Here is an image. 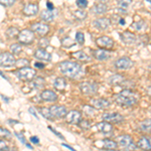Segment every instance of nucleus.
Returning a JSON list of instances; mask_svg holds the SVG:
<instances>
[{
    "instance_id": "43",
    "label": "nucleus",
    "mask_w": 151,
    "mask_h": 151,
    "mask_svg": "<svg viewBox=\"0 0 151 151\" xmlns=\"http://www.w3.org/2000/svg\"><path fill=\"white\" fill-rule=\"evenodd\" d=\"M38 43H40L41 48H45V47H48V45H50V40H48L47 37H42V38H40V40Z\"/></svg>"
},
{
    "instance_id": "13",
    "label": "nucleus",
    "mask_w": 151,
    "mask_h": 151,
    "mask_svg": "<svg viewBox=\"0 0 151 151\" xmlns=\"http://www.w3.org/2000/svg\"><path fill=\"white\" fill-rule=\"evenodd\" d=\"M82 120V114L79 111H70L65 115V121L69 124H79Z\"/></svg>"
},
{
    "instance_id": "57",
    "label": "nucleus",
    "mask_w": 151,
    "mask_h": 151,
    "mask_svg": "<svg viewBox=\"0 0 151 151\" xmlns=\"http://www.w3.org/2000/svg\"><path fill=\"white\" fill-rule=\"evenodd\" d=\"M0 76H1V77H2V78H3V79H5V80H7L6 76H5V75H4V74H3V73H2V72H0Z\"/></svg>"
},
{
    "instance_id": "20",
    "label": "nucleus",
    "mask_w": 151,
    "mask_h": 151,
    "mask_svg": "<svg viewBox=\"0 0 151 151\" xmlns=\"http://www.w3.org/2000/svg\"><path fill=\"white\" fill-rule=\"evenodd\" d=\"M40 98L43 101H48V102H55L58 99V96L55 92L50 91V90H45L40 94Z\"/></svg>"
},
{
    "instance_id": "32",
    "label": "nucleus",
    "mask_w": 151,
    "mask_h": 151,
    "mask_svg": "<svg viewBox=\"0 0 151 151\" xmlns=\"http://www.w3.org/2000/svg\"><path fill=\"white\" fill-rule=\"evenodd\" d=\"M62 45H63V47H73V45H75V41L70 37H69V36H65V37H64L62 40Z\"/></svg>"
},
{
    "instance_id": "35",
    "label": "nucleus",
    "mask_w": 151,
    "mask_h": 151,
    "mask_svg": "<svg viewBox=\"0 0 151 151\" xmlns=\"http://www.w3.org/2000/svg\"><path fill=\"white\" fill-rule=\"evenodd\" d=\"M117 2H118V5L121 9H127L132 0H117Z\"/></svg>"
},
{
    "instance_id": "60",
    "label": "nucleus",
    "mask_w": 151,
    "mask_h": 151,
    "mask_svg": "<svg viewBox=\"0 0 151 151\" xmlns=\"http://www.w3.org/2000/svg\"><path fill=\"white\" fill-rule=\"evenodd\" d=\"M146 1H147L148 3H150V7H151V0H146Z\"/></svg>"
},
{
    "instance_id": "28",
    "label": "nucleus",
    "mask_w": 151,
    "mask_h": 151,
    "mask_svg": "<svg viewBox=\"0 0 151 151\" xmlns=\"http://www.w3.org/2000/svg\"><path fill=\"white\" fill-rule=\"evenodd\" d=\"M139 129L142 132L151 134V119H147V120H144L143 122H141L139 124Z\"/></svg>"
},
{
    "instance_id": "16",
    "label": "nucleus",
    "mask_w": 151,
    "mask_h": 151,
    "mask_svg": "<svg viewBox=\"0 0 151 151\" xmlns=\"http://www.w3.org/2000/svg\"><path fill=\"white\" fill-rule=\"evenodd\" d=\"M91 105L93 107H95L96 109H106V108H108V107H110L111 102L108 101V100H106V99L98 98V99L92 100Z\"/></svg>"
},
{
    "instance_id": "38",
    "label": "nucleus",
    "mask_w": 151,
    "mask_h": 151,
    "mask_svg": "<svg viewBox=\"0 0 151 151\" xmlns=\"http://www.w3.org/2000/svg\"><path fill=\"white\" fill-rule=\"evenodd\" d=\"M78 125H79L82 129H84V130H89V129L91 128V123H90L88 120H86V119H84V120L82 119Z\"/></svg>"
},
{
    "instance_id": "49",
    "label": "nucleus",
    "mask_w": 151,
    "mask_h": 151,
    "mask_svg": "<svg viewBox=\"0 0 151 151\" xmlns=\"http://www.w3.org/2000/svg\"><path fill=\"white\" fill-rule=\"evenodd\" d=\"M48 129H50V130H52V132H53V133H55V135H57V136H58V137H60V139L65 140L64 136H63V135H60V133H58V131H55V129H52V127H48Z\"/></svg>"
},
{
    "instance_id": "4",
    "label": "nucleus",
    "mask_w": 151,
    "mask_h": 151,
    "mask_svg": "<svg viewBox=\"0 0 151 151\" xmlns=\"http://www.w3.org/2000/svg\"><path fill=\"white\" fill-rule=\"evenodd\" d=\"M80 90L84 95L87 96H93V95L97 94L99 90V86L97 83L93 82H84L80 84Z\"/></svg>"
},
{
    "instance_id": "53",
    "label": "nucleus",
    "mask_w": 151,
    "mask_h": 151,
    "mask_svg": "<svg viewBox=\"0 0 151 151\" xmlns=\"http://www.w3.org/2000/svg\"><path fill=\"white\" fill-rule=\"evenodd\" d=\"M147 94H148V96H150V97H151V86L148 87V89H147Z\"/></svg>"
},
{
    "instance_id": "27",
    "label": "nucleus",
    "mask_w": 151,
    "mask_h": 151,
    "mask_svg": "<svg viewBox=\"0 0 151 151\" xmlns=\"http://www.w3.org/2000/svg\"><path fill=\"white\" fill-rule=\"evenodd\" d=\"M45 81L42 79L41 77L35 78V79H32V82L30 83V87L33 88V89H42L45 87Z\"/></svg>"
},
{
    "instance_id": "34",
    "label": "nucleus",
    "mask_w": 151,
    "mask_h": 151,
    "mask_svg": "<svg viewBox=\"0 0 151 151\" xmlns=\"http://www.w3.org/2000/svg\"><path fill=\"white\" fill-rule=\"evenodd\" d=\"M10 50L14 55H19L21 52V50H22V47L20 45H18V43H13L10 47Z\"/></svg>"
},
{
    "instance_id": "21",
    "label": "nucleus",
    "mask_w": 151,
    "mask_h": 151,
    "mask_svg": "<svg viewBox=\"0 0 151 151\" xmlns=\"http://www.w3.org/2000/svg\"><path fill=\"white\" fill-rule=\"evenodd\" d=\"M109 84L113 85V86H119V85H122L124 82H125V78L124 76L122 75H119V74H116V75H113L109 78L108 80Z\"/></svg>"
},
{
    "instance_id": "37",
    "label": "nucleus",
    "mask_w": 151,
    "mask_h": 151,
    "mask_svg": "<svg viewBox=\"0 0 151 151\" xmlns=\"http://www.w3.org/2000/svg\"><path fill=\"white\" fill-rule=\"evenodd\" d=\"M19 35V31L17 30V28L15 27H10L9 29H7L6 31V35L9 37H15L16 35Z\"/></svg>"
},
{
    "instance_id": "40",
    "label": "nucleus",
    "mask_w": 151,
    "mask_h": 151,
    "mask_svg": "<svg viewBox=\"0 0 151 151\" xmlns=\"http://www.w3.org/2000/svg\"><path fill=\"white\" fill-rule=\"evenodd\" d=\"M84 113L86 114L87 116H91L93 115V114L95 113V107L93 106H84Z\"/></svg>"
},
{
    "instance_id": "41",
    "label": "nucleus",
    "mask_w": 151,
    "mask_h": 151,
    "mask_svg": "<svg viewBox=\"0 0 151 151\" xmlns=\"http://www.w3.org/2000/svg\"><path fill=\"white\" fill-rule=\"evenodd\" d=\"M76 41L79 45H83L85 42V35L83 32H77L76 33Z\"/></svg>"
},
{
    "instance_id": "50",
    "label": "nucleus",
    "mask_w": 151,
    "mask_h": 151,
    "mask_svg": "<svg viewBox=\"0 0 151 151\" xmlns=\"http://www.w3.org/2000/svg\"><path fill=\"white\" fill-rule=\"evenodd\" d=\"M29 113L32 114V115L35 116V118H37V119H38V117H37V115H36V113H35V110L33 108H29Z\"/></svg>"
},
{
    "instance_id": "47",
    "label": "nucleus",
    "mask_w": 151,
    "mask_h": 151,
    "mask_svg": "<svg viewBox=\"0 0 151 151\" xmlns=\"http://www.w3.org/2000/svg\"><path fill=\"white\" fill-rule=\"evenodd\" d=\"M15 136L23 143V144H26V140H25V138H24L23 135H21V134H19V133H15Z\"/></svg>"
},
{
    "instance_id": "6",
    "label": "nucleus",
    "mask_w": 151,
    "mask_h": 151,
    "mask_svg": "<svg viewBox=\"0 0 151 151\" xmlns=\"http://www.w3.org/2000/svg\"><path fill=\"white\" fill-rule=\"evenodd\" d=\"M35 32L31 29H24L22 31H19V35H17L19 42L23 45H29L35 40Z\"/></svg>"
},
{
    "instance_id": "23",
    "label": "nucleus",
    "mask_w": 151,
    "mask_h": 151,
    "mask_svg": "<svg viewBox=\"0 0 151 151\" xmlns=\"http://www.w3.org/2000/svg\"><path fill=\"white\" fill-rule=\"evenodd\" d=\"M107 10H108V7L105 3H99L94 5L91 8V12L94 14H97V15H100V14H104L106 13Z\"/></svg>"
},
{
    "instance_id": "10",
    "label": "nucleus",
    "mask_w": 151,
    "mask_h": 151,
    "mask_svg": "<svg viewBox=\"0 0 151 151\" xmlns=\"http://www.w3.org/2000/svg\"><path fill=\"white\" fill-rule=\"evenodd\" d=\"M96 43L98 47L101 48H104V50H109V48H112L114 47V40H112L109 36H100L96 40Z\"/></svg>"
},
{
    "instance_id": "7",
    "label": "nucleus",
    "mask_w": 151,
    "mask_h": 151,
    "mask_svg": "<svg viewBox=\"0 0 151 151\" xmlns=\"http://www.w3.org/2000/svg\"><path fill=\"white\" fill-rule=\"evenodd\" d=\"M16 64V60L14 55L9 52H2L0 53V65L4 68L13 67Z\"/></svg>"
},
{
    "instance_id": "22",
    "label": "nucleus",
    "mask_w": 151,
    "mask_h": 151,
    "mask_svg": "<svg viewBox=\"0 0 151 151\" xmlns=\"http://www.w3.org/2000/svg\"><path fill=\"white\" fill-rule=\"evenodd\" d=\"M35 57L37 60H50V53H48L45 48H40V50H36L35 52Z\"/></svg>"
},
{
    "instance_id": "11",
    "label": "nucleus",
    "mask_w": 151,
    "mask_h": 151,
    "mask_svg": "<svg viewBox=\"0 0 151 151\" xmlns=\"http://www.w3.org/2000/svg\"><path fill=\"white\" fill-rule=\"evenodd\" d=\"M30 29L33 32H35L36 35H38L40 36H45L47 33H48V31H50V26H48L47 24L37 22V23L32 24Z\"/></svg>"
},
{
    "instance_id": "1",
    "label": "nucleus",
    "mask_w": 151,
    "mask_h": 151,
    "mask_svg": "<svg viewBox=\"0 0 151 151\" xmlns=\"http://www.w3.org/2000/svg\"><path fill=\"white\" fill-rule=\"evenodd\" d=\"M58 68H60V73L65 77L73 80L81 79L85 74V70L82 68V65L75 62H69V60L62 62L58 65Z\"/></svg>"
},
{
    "instance_id": "51",
    "label": "nucleus",
    "mask_w": 151,
    "mask_h": 151,
    "mask_svg": "<svg viewBox=\"0 0 151 151\" xmlns=\"http://www.w3.org/2000/svg\"><path fill=\"white\" fill-rule=\"evenodd\" d=\"M47 9H50V10H53V8H55L52 2H47Z\"/></svg>"
},
{
    "instance_id": "52",
    "label": "nucleus",
    "mask_w": 151,
    "mask_h": 151,
    "mask_svg": "<svg viewBox=\"0 0 151 151\" xmlns=\"http://www.w3.org/2000/svg\"><path fill=\"white\" fill-rule=\"evenodd\" d=\"M35 68H38V69H43V68H45V65L40 64V63H35Z\"/></svg>"
},
{
    "instance_id": "25",
    "label": "nucleus",
    "mask_w": 151,
    "mask_h": 151,
    "mask_svg": "<svg viewBox=\"0 0 151 151\" xmlns=\"http://www.w3.org/2000/svg\"><path fill=\"white\" fill-rule=\"evenodd\" d=\"M55 14L52 10H50V9H47V10H42L40 13V18L45 21H52L53 18H55Z\"/></svg>"
},
{
    "instance_id": "15",
    "label": "nucleus",
    "mask_w": 151,
    "mask_h": 151,
    "mask_svg": "<svg viewBox=\"0 0 151 151\" xmlns=\"http://www.w3.org/2000/svg\"><path fill=\"white\" fill-rule=\"evenodd\" d=\"M97 128L101 133H103V135H110L113 132V126L111 125V123L104 121L97 124Z\"/></svg>"
},
{
    "instance_id": "44",
    "label": "nucleus",
    "mask_w": 151,
    "mask_h": 151,
    "mask_svg": "<svg viewBox=\"0 0 151 151\" xmlns=\"http://www.w3.org/2000/svg\"><path fill=\"white\" fill-rule=\"evenodd\" d=\"M88 5V0H77V6L79 8H86Z\"/></svg>"
},
{
    "instance_id": "58",
    "label": "nucleus",
    "mask_w": 151,
    "mask_h": 151,
    "mask_svg": "<svg viewBox=\"0 0 151 151\" xmlns=\"http://www.w3.org/2000/svg\"><path fill=\"white\" fill-rule=\"evenodd\" d=\"M26 147H27V148H29V149H33V147H32V146H31L30 144H27V143H26Z\"/></svg>"
},
{
    "instance_id": "56",
    "label": "nucleus",
    "mask_w": 151,
    "mask_h": 151,
    "mask_svg": "<svg viewBox=\"0 0 151 151\" xmlns=\"http://www.w3.org/2000/svg\"><path fill=\"white\" fill-rule=\"evenodd\" d=\"M63 146H64V147H67V148H69V149H70V150H75V149H74V148H73V147H70V146L67 145V144H63Z\"/></svg>"
},
{
    "instance_id": "30",
    "label": "nucleus",
    "mask_w": 151,
    "mask_h": 151,
    "mask_svg": "<svg viewBox=\"0 0 151 151\" xmlns=\"http://www.w3.org/2000/svg\"><path fill=\"white\" fill-rule=\"evenodd\" d=\"M53 86L58 91H63L67 86V83H65V80L64 78H57L55 80V83H53Z\"/></svg>"
},
{
    "instance_id": "19",
    "label": "nucleus",
    "mask_w": 151,
    "mask_h": 151,
    "mask_svg": "<svg viewBox=\"0 0 151 151\" xmlns=\"http://www.w3.org/2000/svg\"><path fill=\"white\" fill-rule=\"evenodd\" d=\"M93 57L96 58V60H106L111 58V53L110 52H108V50H104V48H101V50H94Z\"/></svg>"
},
{
    "instance_id": "45",
    "label": "nucleus",
    "mask_w": 151,
    "mask_h": 151,
    "mask_svg": "<svg viewBox=\"0 0 151 151\" xmlns=\"http://www.w3.org/2000/svg\"><path fill=\"white\" fill-rule=\"evenodd\" d=\"M15 2V0H0V4L3 6H11Z\"/></svg>"
},
{
    "instance_id": "17",
    "label": "nucleus",
    "mask_w": 151,
    "mask_h": 151,
    "mask_svg": "<svg viewBox=\"0 0 151 151\" xmlns=\"http://www.w3.org/2000/svg\"><path fill=\"white\" fill-rule=\"evenodd\" d=\"M137 147L142 150H151V136L141 137L137 142Z\"/></svg>"
},
{
    "instance_id": "29",
    "label": "nucleus",
    "mask_w": 151,
    "mask_h": 151,
    "mask_svg": "<svg viewBox=\"0 0 151 151\" xmlns=\"http://www.w3.org/2000/svg\"><path fill=\"white\" fill-rule=\"evenodd\" d=\"M73 57H74L75 58H77V60H81V62H91V58H90L87 53L82 52V50L77 52H74L73 53Z\"/></svg>"
},
{
    "instance_id": "9",
    "label": "nucleus",
    "mask_w": 151,
    "mask_h": 151,
    "mask_svg": "<svg viewBox=\"0 0 151 151\" xmlns=\"http://www.w3.org/2000/svg\"><path fill=\"white\" fill-rule=\"evenodd\" d=\"M133 62L127 57H122L115 62V67L118 70H129L133 67Z\"/></svg>"
},
{
    "instance_id": "14",
    "label": "nucleus",
    "mask_w": 151,
    "mask_h": 151,
    "mask_svg": "<svg viewBox=\"0 0 151 151\" xmlns=\"http://www.w3.org/2000/svg\"><path fill=\"white\" fill-rule=\"evenodd\" d=\"M93 24L95 25V27H97L100 30H106L111 25V20L109 18L102 17V18L95 19Z\"/></svg>"
},
{
    "instance_id": "48",
    "label": "nucleus",
    "mask_w": 151,
    "mask_h": 151,
    "mask_svg": "<svg viewBox=\"0 0 151 151\" xmlns=\"http://www.w3.org/2000/svg\"><path fill=\"white\" fill-rule=\"evenodd\" d=\"M30 141L33 144H38V143H40V139H38V137H36V136H31Z\"/></svg>"
},
{
    "instance_id": "42",
    "label": "nucleus",
    "mask_w": 151,
    "mask_h": 151,
    "mask_svg": "<svg viewBox=\"0 0 151 151\" xmlns=\"http://www.w3.org/2000/svg\"><path fill=\"white\" fill-rule=\"evenodd\" d=\"M28 65H29V62L27 60H25V58H20V60H19L18 62H16V64H15L16 67H18V68H20L21 65H22V68L28 67Z\"/></svg>"
},
{
    "instance_id": "46",
    "label": "nucleus",
    "mask_w": 151,
    "mask_h": 151,
    "mask_svg": "<svg viewBox=\"0 0 151 151\" xmlns=\"http://www.w3.org/2000/svg\"><path fill=\"white\" fill-rule=\"evenodd\" d=\"M0 150H9V147L5 141L0 140Z\"/></svg>"
},
{
    "instance_id": "54",
    "label": "nucleus",
    "mask_w": 151,
    "mask_h": 151,
    "mask_svg": "<svg viewBox=\"0 0 151 151\" xmlns=\"http://www.w3.org/2000/svg\"><path fill=\"white\" fill-rule=\"evenodd\" d=\"M1 98L3 99L4 101L6 102V103H8V101H9V99H8V98H6V97H5V96H3V95H1Z\"/></svg>"
},
{
    "instance_id": "12",
    "label": "nucleus",
    "mask_w": 151,
    "mask_h": 151,
    "mask_svg": "<svg viewBox=\"0 0 151 151\" xmlns=\"http://www.w3.org/2000/svg\"><path fill=\"white\" fill-rule=\"evenodd\" d=\"M50 114H52V118H63V117H65L68 111L67 108L64 106H57V105H53L50 108Z\"/></svg>"
},
{
    "instance_id": "2",
    "label": "nucleus",
    "mask_w": 151,
    "mask_h": 151,
    "mask_svg": "<svg viewBox=\"0 0 151 151\" xmlns=\"http://www.w3.org/2000/svg\"><path fill=\"white\" fill-rule=\"evenodd\" d=\"M114 100L118 105L123 107H131L138 102V96L131 90H123L120 93L116 94Z\"/></svg>"
},
{
    "instance_id": "8",
    "label": "nucleus",
    "mask_w": 151,
    "mask_h": 151,
    "mask_svg": "<svg viewBox=\"0 0 151 151\" xmlns=\"http://www.w3.org/2000/svg\"><path fill=\"white\" fill-rule=\"evenodd\" d=\"M102 119L104 121H107L109 123H121L124 120V117L119 113H115V112H112V113H104L102 115Z\"/></svg>"
},
{
    "instance_id": "39",
    "label": "nucleus",
    "mask_w": 151,
    "mask_h": 151,
    "mask_svg": "<svg viewBox=\"0 0 151 151\" xmlns=\"http://www.w3.org/2000/svg\"><path fill=\"white\" fill-rule=\"evenodd\" d=\"M74 14L79 20H84V19L87 17V12H85L83 10H76L74 12Z\"/></svg>"
},
{
    "instance_id": "33",
    "label": "nucleus",
    "mask_w": 151,
    "mask_h": 151,
    "mask_svg": "<svg viewBox=\"0 0 151 151\" xmlns=\"http://www.w3.org/2000/svg\"><path fill=\"white\" fill-rule=\"evenodd\" d=\"M40 112L41 115L45 117V119H47V120H52V114H50V109H47V108H40Z\"/></svg>"
},
{
    "instance_id": "5",
    "label": "nucleus",
    "mask_w": 151,
    "mask_h": 151,
    "mask_svg": "<svg viewBox=\"0 0 151 151\" xmlns=\"http://www.w3.org/2000/svg\"><path fill=\"white\" fill-rule=\"evenodd\" d=\"M36 74L35 70L31 69L29 67H23V68H20L16 75L17 77L19 78L20 80H23V81H31V80L35 78V76Z\"/></svg>"
},
{
    "instance_id": "24",
    "label": "nucleus",
    "mask_w": 151,
    "mask_h": 151,
    "mask_svg": "<svg viewBox=\"0 0 151 151\" xmlns=\"http://www.w3.org/2000/svg\"><path fill=\"white\" fill-rule=\"evenodd\" d=\"M37 12H38V6L36 4H32V3L26 4L23 8V13L25 15H35Z\"/></svg>"
},
{
    "instance_id": "55",
    "label": "nucleus",
    "mask_w": 151,
    "mask_h": 151,
    "mask_svg": "<svg viewBox=\"0 0 151 151\" xmlns=\"http://www.w3.org/2000/svg\"><path fill=\"white\" fill-rule=\"evenodd\" d=\"M119 23H120L121 25H124V24H125V20H124L123 18H120V21H119Z\"/></svg>"
},
{
    "instance_id": "36",
    "label": "nucleus",
    "mask_w": 151,
    "mask_h": 151,
    "mask_svg": "<svg viewBox=\"0 0 151 151\" xmlns=\"http://www.w3.org/2000/svg\"><path fill=\"white\" fill-rule=\"evenodd\" d=\"M11 133L10 131H8L7 129L4 128H0V137L4 138V139H10L11 138Z\"/></svg>"
},
{
    "instance_id": "26",
    "label": "nucleus",
    "mask_w": 151,
    "mask_h": 151,
    "mask_svg": "<svg viewBox=\"0 0 151 151\" xmlns=\"http://www.w3.org/2000/svg\"><path fill=\"white\" fill-rule=\"evenodd\" d=\"M103 148L107 150H115L118 147V143L111 139H104L103 141Z\"/></svg>"
},
{
    "instance_id": "59",
    "label": "nucleus",
    "mask_w": 151,
    "mask_h": 151,
    "mask_svg": "<svg viewBox=\"0 0 151 151\" xmlns=\"http://www.w3.org/2000/svg\"><path fill=\"white\" fill-rule=\"evenodd\" d=\"M98 1H100L101 3H105V2H106L107 0H98Z\"/></svg>"
},
{
    "instance_id": "18",
    "label": "nucleus",
    "mask_w": 151,
    "mask_h": 151,
    "mask_svg": "<svg viewBox=\"0 0 151 151\" xmlns=\"http://www.w3.org/2000/svg\"><path fill=\"white\" fill-rule=\"evenodd\" d=\"M120 36H121V40H123V42L126 43V45H133L137 40L136 35L134 33L130 32V31H124L123 33H121Z\"/></svg>"
},
{
    "instance_id": "31",
    "label": "nucleus",
    "mask_w": 151,
    "mask_h": 151,
    "mask_svg": "<svg viewBox=\"0 0 151 151\" xmlns=\"http://www.w3.org/2000/svg\"><path fill=\"white\" fill-rule=\"evenodd\" d=\"M132 27H134L137 31H141V30H144V29L147 27V24L144 20H140L137 21V22H134L132 24Z\"/></svg>"
},
{
    "instance_id": "3",
    "label": "nucleus",
    "mask_w": 151,
    "mask_h": 151,
    "mask_svg": "<svg viewBox=\"0 0 151 151\" xmlns=\"http://www.w3.org/2000/svg\"><path fill=\"white\" fill-rule=\"evenodd\" d=\"M117 143L121 148H123L124 150H134L135 148H138L137 145H135L133 143V139L130 135H121L117 137Z\"/></svg>"
}]
</instances>
